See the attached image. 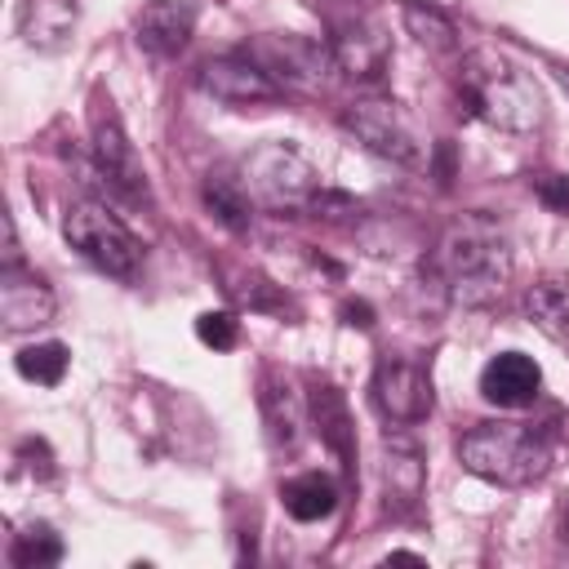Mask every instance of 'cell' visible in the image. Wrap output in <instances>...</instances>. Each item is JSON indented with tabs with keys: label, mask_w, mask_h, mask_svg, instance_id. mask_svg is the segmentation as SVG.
Segmentation results:
<instances>
[{
	"label": "cell",
	"mask_w": 569,
	"mask_h": 569,
	"mask_svg": "<svg viewBox=\"0 0 569 569\" xmlns=\"http://www.w3.org/2000/svg\"><path fill=\"white\" fill-rule=\"evenodd\" d=\"M431 276L458 307H493L511 280L507 231L489 213H458L431 253Z\"/></svg>",
	"instance_id": "obj_1"
},
{
	"label": "cell",
	"mask_w": 569,
	"mask_h": 569,
	"mask_svg": "<svg viewBox=\"0 0 569 569\" xmlns=\"http://www.w3.org/2000/svg\"><path fill=\"white\" fill-rule=\"evenodd\" d=\"M453 102L467 120H480L502 133H533L547 116L533 76L493 49H471L462 58L453 80Z\"/></svg>",
	"instance_id": "obj_2"
},
{
	"label": "cell",
	"mask_w": 569,
	"mask_h": 569,
	"mask_svg": "<svg viewBox=\"0 0 569 569\" xmlns=\"http://www.w3.org/2000/svg\"><path fill=\"white\" fill-rule=\"evenodd\" d=\"M458 462L507 489H525L547 476L551 467V427L542 422H476L458 440Z\"/></svg>",
	"instance_id": "obj_3"
},
{
	"label": "cell",
	"mask_w": 569,
	"mask_h": 569,
	"mask_svg": "<svg viewBox=\"0 0 569 569\" xmlns=\"http://www.w3.org/2000/svg\"><path fill=\"white\" fill-rule=\"evenodd\" d=\"M240 187L253 200V209L276 213V218H298L311 213L316 196L325 191L316 164L293 147V142H262L240 160Z\"/></svg>",
	"instance_id": "obj_4"
},
{
	"label": "cell",
	"mask_w": 569,
	"mask_h": 569,
	"mask_svg": "<svg viewBox=\"0 0 569 569\" xmlns=\"http://www.w3.org/2000/svg\"><path fill=\"white\" fill-rule=\"evenodd\" d=\"M62 236L80 258H89L98 271H107L116 280H133L142 271V240L107 204L76 200L62 218Z\"/></svg>",
	"instance_id": "obj_5"
},
{
	"label": "cell",
	"mask_w": 569,
	"mask_h": 569,
	"mask_svg": "<svg viewBox=\"0 0 569 569\" xmlns=\"http://www.w3.org/2000/svg\"><path fill=\"white\" fill-rule=\"evenodd\" d=\"M89 142H93V164L107 178V187L120 191L129 204H151L147 169L124 133V120H120L111 93H102V89H93V98H89Z\"/></svg>",
	"instance_id": "obj_6"
},
{
	"label": "cell",
	"mask_w": 569,
	"mask_h": 569,
	"mask_svg": "<svg viewBox=\"0 0 569 569\" xmlns=\"http://www.w3.org/2000/svg\"><path fill=\"white\" fill-rule=\"evenodd\" d=\"M342 129L373 156L400 164V169H418L427 160V147L413 129V120L405 116V107L396 98H360L351 107H342Z\"/></svg>",
	"instance_id": "obj_7"
},
{
	"label": "cell",
	"mask_w": 569,
	"mask_h": 569,
	"mask_svg": "<svg viewBox=\"0 0 569 569\" xmlns=\"http://www.w3.org/2000/svg\"><path fill=\"white\" fill-rule=\"evenodd\" d=\"M244 53L284 89V93H320L333 67L329 44H316L293 31H262L244 44Z\"/></svg>",
	"instance_id": "obj_8"
},
{
	"label": "cell",
	"mask_w": 569,
	"mask_h": 569,
	"mask_svg": "<svg viewBox=\"0 0 569 569\" xmlns=\"http://www.w3.org/2000/svg\"><path fill=\"white\" fill-rule=\"evenodd\" d=\"M373 409L396 422V427H413L431 413L436 396H431V373L422 360H409L400 351H382L378 365H373Z\"/></svg>",
	"instance_id": "obj_9"
},
{
	"label": "cell",
	"mask_w": 569,
	"mask_h": 569,
	"mask_svg": "<svg viewBox=\"0 0 569 569\" xmlns=\"http://www.w3.org/2000/svg\"><path fill=\"white\" fill-rule=\"evenodd\" d=\"M329 58L333 67L356 84H378L391 67V40L378 18L351 13L329 22Z\"/></svg>",
	"instance_id": "obj_10"
},
{
	"label": "cell",
	"mask_w": 569,
	"mask_h": 569,
	"mask_svg": "<svg viewBox=\"0 0 569 569\" xmlns=\"http://www.w3.org/2000/svg\"><path fill=\"white\" fill-rule=\"evenodd\" d=\"M196 80L222 107H262V102H280L284 98V89L249 53H218V58L200 62Z\"/></svg>",
	"instance_id": "obj_11"
},
{
	"label": "cell",
	"mask_w": 569,
	"mask_h": 569,
	"mask_svg": "<svg viewBox=\"0 0 569 569\" xmlns=\"http://www.w3.org/2000/svg\"><path fill=\"white\" fill-rule=\"evenodd\" d=\"M427 493V462L422 449L409 436H387L382 440V498L391 516H413Z\"/></svg>",
	"instance_id": "obj_12"
},
{
	"label": "cell",
	"mask_w": 569,
	"mask_h": 569,
	"mask_svg": "<svg viewBox=\"0 0 569 569\" xmlns=\"http://www.w3.org/2000/svg\"><path fill=\"white\" fill-rule=\"evenodd\" d=\"M307 409H311V422L320 431V440L333 449V458L342 462V476L356 480V427H351V409H347V396L320 378V373H307Z\"/></svg>",
	"instance_id": "obj_13"
},
{
	"label": "cell",
	"mask_w": 569,
	"mask_h": 569,
	"mask_svg": "<svg viewBox=\"0 0 569 569\" xmlns=\"http://www.w3.org/2000/svg\"><path fill=\"white\" fill-rule=\"evenodd\" d=\"M53 311H58V298L36 271L0 267V320H4L9 333L40 329V325L53 320Z\"/></svg>",
	"instance_id": "obj_14"
},
{
	"label": "cell",
	"mask_w": 569,
	"mask_h": 569,
	"mask_svg": "<svg viewBox=\"0 0 569 569\" xmlns=\"http://www.w3.org/2000/svg\"><path fill=\"white\" fill-rule=\"evenodd\" d=\"M542 391V369L525 351H498L480 369V396L498 409H529Z\"/></svg>",
	"instance_id": "obj_15"
},
{
	"label": "cell",
	"mask_w": 569,
	"mask_h": 569,
	"mask_svg": "<svg viewBox=\"0 0 569 569\" xmlns=\"http://www.w3.org/2000/svg\"><path fill=\"white\" fill-rule=\"evenodd\" d=\"M196 31V13L182 0H147L133 18V40L151 58H178Z\"/></svg>",
	"instance_id": "obj_16"
},
{
	"label": "cell",
	"mask_w": 569,
	"mask_h": 569,
	"mask_svg": "<svg viewBox=\"0 0 569 569\" xmlns=\"http://www.w3.org/2000/svg\"><path fill=\"white\" fill-rule=\"evenodd\" d=\"M76 22H80V0H18V36L40 53L67 49Z\"/></svg>",
	"instance_id": "obj_17"
},
{
	"label": "cell",
	"mask_w": 569,
	"mask_h": 569,
	"mask_svg": "<svg viewBox=\"0 0 569 569\" xmlns=\"http://www.w3.org/2000/svg\"><path fill=\"white\" fill-rule=\"evenodd\" d=\"M258 409H262V422H267V436L280 453H293L298 440H302V405L293 396L289 382H280L276 373H262L258 382Z\"/></svg>",
	"instance_id": "obj_18"
},
{
	"label": "cell",
	"mask_w": 569,
	"mask_h": 569,
	"mask_svg": "<svg viewBox=\"0 0 569 569\" xmlns=\"http://www.w3.org/2000/svg\"><path fill=\"white\" fill-rule=\"evenodd\" d=\"M280 502L298 525H316L338 511V485L325 471H302L280 485Z\"/></svg>",
	"instance_id": "obj_19"
},
{
	"label": "cell",
	"mask_w": 569,
	"mask_h": 569,
	"mask_svg": "<svg viewBox=\"0 0 569 569\" xmlns=\"http://www.w3.org/2000/svg\"><path fill=\"white\" fill-rule=\"evenodd\" d=\"M400 18H405V31L427 53H453L458 49V27H453V18L440 4H431V0H405L400 4Z\"/></svg>",
	"instance_id": "obj_20"
},
{
	"label": "cell",
	"mask_w": 569,
	"mask_h": 569,
	"mask_svg": "<svg viewBox=\"0 0 569 569\" xmlns=\"http://www.w3.org/2000/svg\"><path fill=\"white\" fill-rule=\"evenodd\" d=\"M525 316L556 342L569 351V289L560 280H538L525 293Z\"/></svg>",
	"instance_id": "obj_21"
},
{
	"label": "cell",
	"mask_w": 569,
	"mask_h": 569,
	"mask_svg": "<svg viewBox=\"0 0 569 569\" xmlns=\"http://www.w3.org/2000/svg\"><path fill=\"white\" fill-rule=\"evenodd\" d=\"M200 200H204V209L213 213V222H222L227 231H249V209H253V200L244 196V187H240V178H227V173H209L204 178V187H200Z\"/></svg>",
	"instance_id": "obj_22"
},
{
	"label": "cell",
	"mask_w": 569,
	"mask_h": 569,
	"mask_svg": "<svg viewBox=\"0 0 569 569\" xmlns=\"http://www.w3.org/2000/svg\"><path fill=\"white\" fill-rule=\"evenodd\" d=\"M222 280H227L222 289L231 293L236 307H249V311H276V316L293 311L289 293H284L280 284H271L262 271H222Z\"/></svg>",
	"instance_id": "obj_23"
},
{
	"label": "cell",
	"mask_w": 569,
	"mask_h": 569,
	"mask_svg": "<svg viewBox=\"0 0 569 569\" xmlns=\"http://www.w3.org/2000/svg\"><path fill=\"white\" fill-rule=\"evenodd\" d=\"M13 365H18V373H22L27 382H40V387H58V382L67 378L71 351H67L62 342H31V347H22V351L13 356Z\"/></svg>",
	"instance_id": "obj_24"
},
{
	"label": "cell",
	"mask_w": 569,
	"mask_h": 569,
	"mask_svg": "<svg viewBox=\"0 0 569 569\" xmlns=\"http://www.w3.org/2000/svg\"><path fill=\"white\" fill-rule=\"evenodd\" d=\"M9 560H13L18 569H44V565H58V560H62V538L53 533V525L36 520V525H27L22 533H13V551H9Z\"/></svg>",
	"instance_id": "obj_25"
},
{
	"label": "cell",
	"mask_w": 569,
	"mask_h": 569,
	"mask_svg": "<svg viewBox=\"0 0 569 569\" xmlns=\"http://www.w3.org/2000/svg\"><path fill=\"white\" fill-rule=\"evenodd\" d=\"M196 338L213 351H231L240 342V320L236 311H200L196 316Z\"/></svg>",
	"instance_id": "obj_26"
},
{
	"label": "cell",
	"mask_w": 569,
	"mask_h": 569,
	"mask_svg": "<svg viewBox=\"0 0 569 569\" xmlns=\"http://www.w3.org/2000/svg\"><path fill=\"white\" fill-rule=\"evenodd\" d=\"M533 196H538L551 213L569 218V173H542V178L533 182Z\"/></svg>",
	"instance_id": "obj_27"
},
{
	"label": "cell",
	"mask_w": 569,
	"mask_h": 569,
	"mask_svg": "<svg viewBox=\"0 0 569 569\" xmlns=\"http://www.w3.org/2000/svg\"><path fill=\"white\" fill-rule=\"evenodd\" d=\"M18 458L27 462V471H31L36 480H49V476H53V453H49L44 440H22V445H18Z\"/></svg>",
	"instance_id": "obj_28"
},
{
	"label": "cell",
	"mask_w": 569,
	"mask_h": 569,
	"mask_svg": "<svg viewBox=\"0 0 569 569\" xmlns=\"http://www.w3.org/2000/svg\"><path fill=\"white\" fill-rule=\"evenodd\" d=\"M338 316H342V325H351V329H373V307H369L365 298H347V302L338 307Z\"/></svg>",
	"instance_id": "obj_29"
},
{
	"label": "cell",
	"mask_w": 569,
	"mask_h": 569,
	"mask_svg": "<svg viewBox=\"0 0 569 569\" xmlns=\"http://www.w3.org/2000/svg\"><path fill=\"white\" fill-rule=\"evenodd\" d=\"M0 267H22V249H18V231H13V218L4 213V253H0Z\"/></svg>",
	"instance_id": "obj_30"
},
{
	"label": "cell",
	"mask_w": 569,
	"mask_h": 569,
	"mask_svg": "<svg viewBox=\"0 0 569 569\" xmlns=\"http://www.w3.org/2000/svg\"><path fill=\"white\" fill-rule=\"evenodd\" d=\"M556 80H560V89H565V93H569V67H565V62H560V67H556Z\"/></svg>",
	"instance_id": "obj_31"
},
{
	"label": "cell",
	"mask_w": 569,
	"mask_h": 569,
	"mask_svg": "<svg viewBox=\"0 0 569 569\" xmlns=\"http://www.w3.org/2000/svg\"><path fill=\"white\" fill-rule=\"evenodd\" d=\"M565 542H569V520H565Z\"/></svg>",
	"instance_id": "obj_32"
},
{
	"label": "cell",
	"mask_w": 569,
	"mask_h": 569,
	"mask_svg": "<svg viewBox=\"0 0 569 569\" xmlns=\"http://www.w3.org/2000/svg\"><path fill=\"white\" fill-rule=\"evenodd\" d=\"M342 4H360V0H342Z\"/></svg>",
	"instance_id": "obj_33"
}]
</instances>
